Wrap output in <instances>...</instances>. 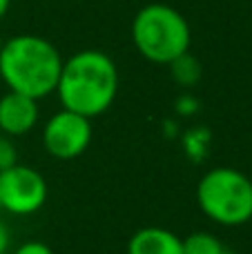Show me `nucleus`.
<instances>
[{
  "mask_svg": "<svg viewBox=\"0 0 252 254\" xmlns=\"http://www.w3.org/2000/svg\"><path fill=\"white\" fill-rule=\"evenodd\" d=\"M127 254H183V239L165 228H141L129 237Z\"/></svg>",
  "mask_w": 252,
  "mask_h": 254,
  "instance_id": "nucleus-8",
  "label": "nucleus"
},
{
  "mask_svg": "<svg viewBox=\"0 0 252 254\" xmlns=\"http://www.w3.org/2000/svg\"><path fill=\"white\" fill-rule=\"evenodd\" d=\"M63 110L85 119L105 114L119 94V69L110 54L101 49H80L63 61L56 92Z\"/></svg>",
  "mask_w": 252,
  "mask_h": 254,
  "instance_id": "nucleus-1",
  "label": "nucleus"
},
{
  "mask_svg": "<svg viewBox=\"0 0 252 254\" xmlns=\"http://www.w3.org/2000/svg\"><path fill=\"white\" fill-rule=\"evenodd\" d=\"M250 179H252V176H250Z\"/></svg>",
  "mask_w": 252,
  "mask_h": 254,
  "instance_id": "nucleus-17",
  "label": "nucleus"
},
{
  "mask_svg": "<svg viewBox=\"0 0 252 254\" xmlns=\"http://www.w3.org/2000/svg\"><path fill=\"white\" fill-rule=\"evenodd\" d=\"M9 246H11V234H9V228L0 221V254H7Z\"/></svg>",
  "mask_w": 252,
  "mask_h": 254,
  "instance_id": "nucleus-13",
  "label": "nucleus"
},
{
  "mask_svg": "<svg viewBox=\"0 0 252 254\" xmlns=\"http://www.w3.org/2000/svg\"><path fill=\"white\" fill-rule=\"evenodd\" d=\"M2 43H4V40H2V36H0V49H2Z\"/></svg>",
  "mask_w": 252,
  "mask_h": 254,
  "instance_id": "nucleus-16",
  "label": "nucleus"
},
{
  "mask_svg": "<svg viewBox=\"0 0 252 254\" xmlns=\"http://www.w3.org/2000/svg\"><path fill=\"white\" fill-rule=\"evenodd\" d=\"M47 201V181L31 165H16L0 172V210L16 216L36 214Z\"/></svg>",
  "mask_w": 252,
  "mask_h": 254,
  "instance_id": "nucleus-5",
  "label": "nucleus"
},
{
  "mask_svg": "<svg viewBox=\"0 0 252 254\" xmlns=\"http://www.w3.org/2000/svg\"><path fill=\"white\" fill-rule=\"evenodd\" d=\"M199 210L210 221L239 228L252 221V179L235 167H212L196 185Z\"/></svg>",
  "mask_w": 252,
  "mask_h": 254,
  "instance_id": "nucleus-4",
  "label": "nucleus"
},
{
  "mask_svg": "<svg viewBox=\"0 0 252 254\" xmlns=\"http://www.w3.org/2000/svg\"><path fill=\"white\" fill-rule=\"evenodd\" d=\"M9 7H11V0H0V20H2L4 16H7Z\"/></svg>",
  "mask_w": 252,
  "mask_h": 254,
  "instance_id": "nucleus-14",
  "label": "nucleus"
},
{
  "mask_svg": "<svg viewBox=\"0 0 252 254\" xmlns=\"http://www.w3.org/2000/svg\"><path fill=\"white\" fill-rule=\"evenodd\" d=\"M40 107L38 101L25 94H18L7 89L4 96H0V134L9 136H25L38 123Z\"/></svg>",
  "mask_w": 252,
  "mask_h": 254,
  "instance_id": "nucleus-7",
  "label": "nucleus"
},
{
  "mask_svg": "<svg viewBox=\"0 0 252 254\" xmlns=\"http://www.w3.org/2000/svg\"><path fill=\"white\" fill-rule=\"evenodd\" d=\"M13 254H54V250L43 241H25Z\"/></svg>",
  "mask_w": 252,
  "mask_h": 254,
  "instance_id": "nucleus-12",
  "label": "nucleus"
},
{
  "mask_svg": "<svg viewBox=\"0 0 252 254\" xmlns=\"http://www.w3.org/2000/svg\"><path fill=\"white\" fill-rule=\"evenodd\" d=\"M132 43L145 61L170 65L174 58L190 52L192 29L179 9L163 2H150L134 16Z\"/></svg>",
  "mask_w": 252,
  "mask_h": 254,
  "instance_id": "nucleus-3",
  "label": "nucleus"
},
{
  "mask_svg": "<svg viewBox=\"0 0 252 254\" xmlns=\"http://www.w3.org/2000/svg\"><path fill=\"white\" fill-rule=\"evenodd\" d=\"M18 163V154H16V145L11 143L9 136H0V172L7 170V167L16 165Z\"/></svg>",
  "mask_w": 252,
  "mask_h": 254,
  "instance_id": "nucleus-11",
  "label": "nucleus"
},
{
  "mask_svg": "<svg viewBox=\"0 0 252 254\" xmlns=\"http://www.w3.org/2000/svg\"><path fill=\"white\" fill-rule=\"evenodd\" d=\"M63 56L52 40L38 34H18L2 43L0 78L7 89L36 101L56 92Z\"/></svg>",
  "mask_w": 252,
  "mask_h": 254,
  "instance_id": "nucleus-2",
  "label": "nucleus"
},
{
  "mask_svg": "<svg viewBox=\"0 0 252 254\" xmlns=\"http://www.w3.org/2000/svg\"><path fill=\"white\" fill-rule=\"evenodd\" d=\"M168 67H170V74H172L174 83L181 85V87H192V85H196L201 80V63L190 52L174 58Z\"/></svg>",
  "mask_w": 252,
  "mask_h": 254,
  "instance_id": "nucleus-9",
  "label": "nucleus"
},
{
  "mask_svg": "<svg viewBox=\"0 0 252 254\" xmlns=\"http://www.w3.org/2000/svg\"><path fill=\"white\" fill-rule=\"evenodd\" d=\"M92 143V119L61 110L43 127V147L58 161H71L87 152Z\"/></svg>",
  "mask_w": 252,
  "mask_h": 254,
  "instance_id": "nucleus-6",
  "label": "nucleus"
},
{
  "mask_svg": "<svg viewBox=\"0 0 252 254\" xmlns=\"http://www.w3.org/2000/svg\"><path fill=\"white\" fill-rule=\"evenodd\" d=\"M223 254H235V252H232V250H230V248H228V250H226V252H223Z\"/></svg>",
  "mask_w": 252,
  "mask_h": 254,
  "instance_id": "nucleus-15",
  "label": "nucleus"
},
{
  "mask_svg": "<svg viewBox=\"0 0 252 254\" xmlns=\"http://www.w3.org/2000/svg\"><path fill=\"white\" fill-rule=\"evenodd\" d=\"M228 246L212 232H192L183 239V254H223Z\"/></svg>",
  "mask_w": 252,
  "mask_h": 254,
  "instance_id": "nucleus-10",
  "label": "nucleus"
}]
</instances>
